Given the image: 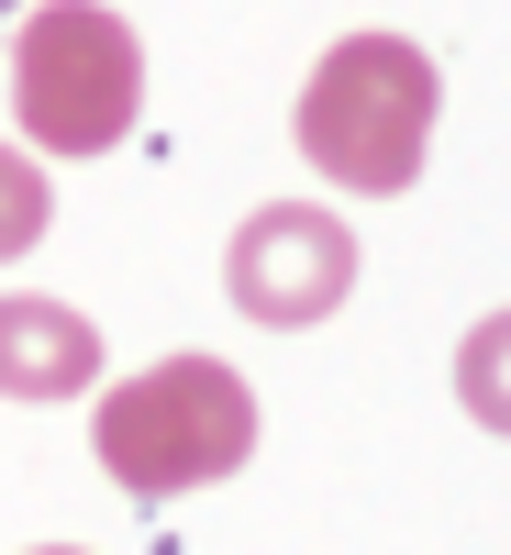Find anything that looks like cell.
Instances as JSON below:
<instances>
[{
	"instance_id": "6da1fadb",
	"label": "cell",
	"mask_w": 511,
	"mask_h": 555,
	"mask_svg": "<svg viewBox=\"0 0 511 555\" xmlns=\"http://www.w3.org/2000/svg\"><path fill=\"white\" fill-rule=\"evenodd\" d=\"M89 444H101V467L133 500H190V489L234 478L256 455V389H245V366H222V356H156V366H133L123 389H101Z\"/></svg>"
},
{
	"instance_id": "7a4b0ae2",
	"label": "cell",
	"mask_w": 511,
	"mask_h": 555,
	"mask_svg": "<svg viewBox=\"0 0 511 555\" xmlns=\"http://www.w3.org/2000/svg\"><path fill=\"white\" fill-rule=\"evenodd\" d=\"M434 112H445V78H434V56L411 34H345L334 56L311 67V89H301V156L334 178V190L400 201L411 178H423Z\"/></svg>"
},
{
	"instance_id": "3957f363",
	"label": "cell",
	"mask_w": 511,
	"mask_h": 555,
	"mask_svg": "<svg viewBox=\"0 0 511 555\" xmlns=\"http://www.w3.org/2000/svg\"><path fill=\"white\" fill-rule=\"evenodd\" d=\"M12 112H23V145L44 156H112L133 112H145V44H133L123 12L101 0H44L12 34Z\"/></svg>"
},
{
	"instance_id": "277c9868",
	"label": "cell",
	"mask_w": 511,
	"mask_h": 555,
	"mask_svg": "<svg viewBox=\"0 0 511 555\" xmlns=\"http://www.w3.org/2000/svg\"><path fill=\"white\" fill-rule=\"evenodd\" d=\"M222 289H234L245 322L301 334V322L345 311V289H356V234H345L322 201H267V211H245L234 256H222Z\"/></svg>"
},
{
	"instance_id": "5b68a950",
	"label": "cell",
	"mask_w": 511,
	"mask_h": 555,
	"mask_svg": "<svg viewBox=\"0 0 511 555\" xmlns=\"http://www.w3.org/2000/svg\"><path fill=\"white\" fill-rule=\"evenodd\" d=\"M101 378V322L67 300H0V400H78Z\"/></svg>"
},
{
	"instance_id": "8992f818",
	"label": "cell",
	"mask_w": 511,
	"mask_h": 555,
	"mask_svg": "<svg viewBox=\"0 0 511 555\" xmlns=\"http://www.w3.org/2000/svg\"><path fill=\"white\" fill-rule=\"evenodd\" d=\"M44 222H56V190H44V167L0 145V256H23V245H44Z\"/></svg>"
},
{
	"instance_id": "52a82bcc",
	"label": "cell",
	"mask_w": 511,
	"mask_h": 555,
	"mask_svg": "<svg viewBox=\"0 0 511 555\" xmlns=\"http://www.w3.org/2000/svg\"><path fill=\"white\" fill-rule=\"evenodd\" d=\"M12 12H23V0H0V34H12Z\"/></svg>"
},
{
	"instance_id": "ba28073f",
	"label": "cell",
	"mask_w": 511,
	"mask_h": 555,
	"mask_svg": "<svg viewBox=\"0 0 511 555\" xmlns=\"http://www.w3.org/2000/svg\"><path fill=\"white\" fill-rule=\"evenodd\" d=\"M34 555H78V544H34Z\"/></svg>"
}]
</instances>
